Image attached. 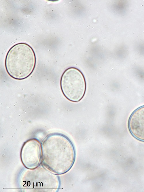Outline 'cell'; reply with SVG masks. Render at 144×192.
<instances>
[{
	"mask_svg": "<svg viewBox=\"0 0 144 192\" xmlns=\"http://www.w3.org/2000/svg\"><path fill=\"white\" fill-rule=\"evenodd\" d=\"M43 146L52 149L57 154V172L62 174L68 171L72 167L75 160L74 146L67 136L56 134L48 138Z\"/></svg>",
	"mask_w": 144,
	"mask_h": 192,
	"instance_id": "cell-2",
	"label": "cell"
},
{
	"mask_svg": "<svg viewBox=\"0 0 144 192\" xmlns=\"http://www.w3.org/2000/svg\"><path fill=\"white\" fill-rule=\"evenodd\" d=\"M128 126L130 133L135 138L144 142V105L132 113L128 120Z\"/></svg>",
	"mask_w": 144,
	"mask_h": 192,
	"instance_id": "cell-4",
	"label": "cell"
},
{
	"mask_svg": "<svg viewBox=\"0 0 144 192\" xmlns=\"http://www.w3.org/2000/svg\"><path fill=\"white\" fill-rule=\"evenodd\" d=\"M60 86L64 96L74 102L80 101L86 90V83L83 74L75 67L69 68L64 71L61 77Z\"/></svg>",
	"mask_w": 144,
	"mask_h": 192,
	"instance_id": "cell-3",
	"label": "cell"
},
{
	"mask_svg": "<svg viewBox=\"0 0 144 192\" xmlns=\"http://www.w3.org/2000/svg\"><path fill=\"white\" fill-rule=\"evenodd\" d=\"M36 61L35 54L32 48L25 43H18L12 46L6 54L5 69L13 79L23 80L32 73Z\"/></svg>",
	"mask_w": 144,
	"mask_h": 192,
	"instance_id": "cell-1",
	"label": "cell"
}]
</instances>
